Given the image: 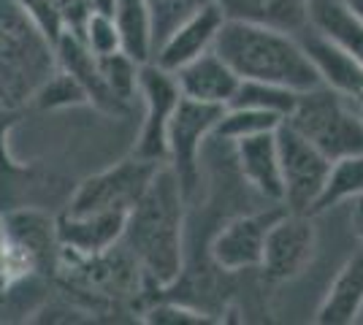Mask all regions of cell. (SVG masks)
Masks as SVG:
<instances>
[{"instance_id": "7402d4cb", "label": "cell", "mask_w": 363, "mask_h": 325, "mask_svg": "<svg viewBox=\"0 0 363 325\" xmlns=\"http://www.w3.org/2000/svg\"><path fill=\"white\" fill-rule=\"evenodd\" d=\"M114 19L122 33V52L138 62H150V25L144 0H114Z\"/></svg>"}, {"instance_id": "7c38bea8", "label": "cell", "mask_w": 363, "mask_h": 325, "mask_svg": "<svg viewBox=\"0 0 363 325\" xmlns=\"http://www.w3.org/2000/svg\"><path fill=\"white\" fill-rule=\"evenodd\" d=\"M174 79H177L182 98H190L198 103H212V106H228L242 81L214 49L198 55L196 60L174 71Z\"/></svg>"}, {"instance_id": "484cf974", "label": "cell", "mask_w": 363, "mask_h": 325, "mask_svg": "<svg viewBox=\"0 0 363 325\" xmlns=\"http://www.w3.org/2000/svg\"><path fill=\"white\" fill-rule=\"evenodd\" d=\"M82 41L87 44L95 57H104L111 52L122 49V33L117 28V19L106 11H90L84 30H82Z\"/></svg>"}, {"instance_id": "5bb4252c", "label": "cell", "mask_w": 363, "mask_h": 325, "mask_svg": "<svg viewBox=\"0 0 363 325\" xmlns=\"http://www.w3.org/2000/svg\"><path fill=\"white\" fill-rule=\"evenodd\" d=\"M128 212H92V215H65L55 225L57 244L74 255L90 258L120 244Z\"/></svg>"}, {"instance_id": "9a60e30c", "label": "cell", "mask_w": 363, "mask_h": 325, "mask_svg": "<svg viewBox=\"0 0 363 325\" xmlns=\"http://www.w3.org/2000/svg\"><path fill=\"white\" fill-rule=\"evenodd\" d=\"M277 130L257 133L233 141L236 163L244 182L269 203H282V176H279V152H277Z\"/></svg>"}, {"instance_id": "8992f818", "label": "cell", "mask_w": 363, "mask_h": 325, "mask_svg": "<svg viewBox=\"0 0 363 325\" xmlns=\"http://www.w3.org/2000/svg\"><path fill=\"white\" fill-rule=\"evenodd\" d=\"M225 106L198 103L190 98H179L168 120L166 133V163L179 176V185L184 195L190 198L201 176V149L203 141L212 136L214 122L220 120Z\"/></svg>"}, {"instance_id": "277c9868", "label": "cell", "mask_w": 363, "mask_h": 325, "mask_svg": "<svg viewBox=\"0 0 363 325\" xmlns=\"http://www.w3.org/2000/svg\"><path fill=\"white\" fill-rule=\"evenodd\" d=\"M285 122L315 144L328 160L363 152V120L358 106L325 84L298 93Z\"/></svg>"}, {"instance_id": "8fae6325", "label": "cell", "mask_w": 363, "mask_h": 325, "mask_svg": "<svg viewBox=\"0 0 363 325\" xmlns=\"http://www.w3.org/2000/svg\"><path fill=\"white\" fill-rule=\"evenodd\" d=\"M223 22H225V14H223L220 3L214 0L209 6H203L201 11H196L190 19H184L179 28L152 52L150 62H155L157 68H163L168 74L179 71L182 65H187L190 60H196L198 55L214 47V38L223 28Z\"/></svg>"}, {"instance_id": "f546056e", "label": "cell", "mask_w": 363, "mask_h": 325, "mask_svg": "<svg viewBox=\"0 0 363 325\" xmlns=\"http://www.w3.org/2000/svg\"><path fill=\"white\" fill-rule=\"evenodd\" d=\"M352 228H355V236L363 241V198H358L352 209Z\"/></svg>"}, {"instance_id": "603a6c76", "label": "cell", "mask_w": 363, "mask_h": 325, "mask_svg": "<svg viewBox=\"0 0 363 325\" xmlns=\"http://www.w3.org/2000/svg\"><path fill=\"white\" fill-rule=\"evenodd\" d=\"M209 3H214V0H144V6H147V25H150L152 52L160 47L184 19H190L196 11H201V8L209 6Z\"/></svg>"}, {"instance_id": "d4e9b609", "label": "cell", "mask_w": 363, "mask_h": 325, "mask_svg": "<svg viewBox=\"0 0 363 325\" xmlns=\"http://www.w3.org/2000/svg\"><path fill=\"white\" fill-rule=\"evenodd\" d=\"M90 98L84 93V87L79 84V79L71 76L68 71H62L60 65L55 68V74L46 79L44 84L35 90L33 103L38 108H62V106H79L87 103Z\"/></svg>"}, {"instance_id": "1f68e13d", "label": "cell", "mask_w": 363, "mask_h": 325, "mask_svg": "<svg viewBox=\"0 0 363 325\" xmlns=\"http://www.w3.org/2000/svg\"><path fill=\"white\" fill-rule=\"evenodd\" d=\"M358 114H361V120H363V106H358Z\"/></svg>"}, {"instance_id": "ba28073f", "label": "cell", "mask_w": 363, "mask_h": 325, "mask_svg": "<svg viewBox=\"0 0 363 325\" xmlns=\"http://www.w3.org/2000/svg\"><path fill=\"white\" fill-rule=\"evenodd\" d=\"M160 163L128 157L117 163L114 169L90 176L71 201L68 215H92V212H130L133 203L144 195L150 187L155 171Z\"/></svg>"}, {"instance_id": "ac0fdd59", "label": "cell", "mask_w": 363, "mask_h": 325, "mask_svg": "<svg viewBox=\"0 0 363 325\" xmlns=\"http://www.w3.org/2000/svg\"><path fill=\"white\" fill-rule=\"evenodd\" d=\"M309 25L363 65V22L350 14L342 0H309Z\"/></svg>"}, {"instance_id": "d6a6232c", "label": "cell", "mask_w": 363, "mask_h": 325, "mask_svg": "<svg viewBox=\"0 0 363 325\" xmlns=\"http://www.w3.org/2000/svg\"><path fill=\"white\" fill-rule=\"evenodd\" d=\"M0 225H3V219H0Z\"/></svg>"}, {"instance_id": "4fadbf2b", "label": "cell", "mask_w": 363, "mask_h": 325, "mask_svg": "<svg viewBox=\"0 0 363 325\" xmlns=\"http://www.w3.org/2000/svg\"><path fill=\"white\" fill-rule=\"evenodd\" d=\"M303 52L309 55V60L315 62L320 79L325 87H331L333 93H339L342 98H347L350 103L363 106V65L358 60H352L342 47H336L333 41H328L325 35H320L318 30L303 33L301 38Z\"/></svg>"}, {"instance_id": "2e32d148", "label": "cell", "mask_w": 363, "mask_h": 325, "mask_svg": "<svg viewBox=\"0 0 363 325\" xmlns=\"http://www.w3.org/2000/svg\"><path fill=\"white\" fill-rule=\"evenodd\" d=\"M225 19L303 35L309 30V0H217Z\"/></svg>"}, {"instance_id": "4316f807", "label": "cell", "mask_w": 363, "mask_h": 325, "mask_svg": "<svg viewBox=\"0 0 363 325\" xmlns=\"http://www.w3.org/2000/svg\"><path fill=\"white\" fill-rule=\"evenodd\" d=\"M16 6H22L30 19L41 28L46 38L52 41V47H55V41L60 38L62 33V22H60V0H14Z\"/></svg>"}, {"instance_id": "30bf717a", "label": "cell", "mask_w": 363, "mask_h": 325, "mask_svg": "<svg viewBox=\"0 0 363 325\" xmlns=\"http://www.w3.org/2000/svg\"><path fill=\"white\" fill-rule=\"evenodd\" d=\"M282 212H285V206L274 203L269 212L242 215L236 217V219H230V222H225L212 241V261L217 263V268H223L228 274L257 268L260 258H263L266 231H269V225Z\"/></svg>"}, {"instance_id": "4dcf8cb0", "label": "cell", "mask_w": 363, "mask_h": 325, "mask_svg": "<svg viewBox=\"0 0 363 325\" xmlns=\"http://www.w3.org/2000/svg\"><path fill=\"white\" fill-rule=\"evenodd\" d=\"M342 3H345V8H347L358 22H363V0H342Z\"/></svg>"}, {"instance_id": "7a4b0ae2", "label": "cell", "mask_w": 363, "mask_h": 325, "mask_svg": "<svg viewBox=\"0 0 363 325\" xmlns=\"http://www.w3.org/2000/svg\"><path fill=\"white\" fill-rule=\"evenodd\" d=\"M212 49L236 71L239 79L269 81L293 93H306L323 84L315 62L303 52L301 41L290 33L225 19Z\"/></svg>"}, {"instance_id": "5b68a950", "label": "cell", "mask_w": 363, "mask_h": 325, "mask_svg": "<svg viewBox=\"0 0 363 325\" xmlns=\"http://www.w3.org/2000/svg\"><path fill=\"white\" fill-rule=\"evenodd\" d=\"M277 152H279V176H282V206L288 212L312 215L320 190L331 169V160L315 144L293 130L285 120L277 127Z\"/></svg>"}, {"instance_id": "9c48e42d", "label": "cell", "mask_w": 363, "mask_h": 325, "mask_svg": "<svg viewBox=\"0 0 363 325\" xmlns=\"http://www.w3.org/2000/svg\"><path fill=\"white\" fill-rule=\"evenodd\" d=\"M138 93L144 95L147 117L141 125V136L133 155L152 163H166V133L168 120L179 103V87L174 74L157 68L155 62H141L138 68Z\"/></svg>"}, {"instance_id": "52a82bcc", "label": "cell", "mask_w": 363, "mask_h": 325, "mask_svg": "<svg viewBox=\"0 0 363 325\" xmlns=\"http://www.w3.org/2000/svg\"><path fill=\"white\" fill-rule=\"evenodd\" d=\"M318 255V228L312 215L282 212L266 231L260 271L269 282H290L301 277Z\"/></svg>"}, {"instance_id": "ffe728a7", "label": "cell", "mask_w": 363, "mask_h": 325, "mask_svg": "<svg viewBox=\"0 0 363 325\" xmlns=\"http://www.w3.org/2000/svg\"><path fill=\"white\" fill-rule=\"evenodd\" d=\"M282 125V117L274 111H263V108L250 106H225L220 120L214 122L212 136L220 141H239L247 136H257V133H269Z\"/></svg>"}, {"instance_id": "6da1fadb", "label": "cell", "mask_w": 363, "mask_h": 325, "mask_svg": "<svg viewBox=\"0 0 363 325\" xmlns=\"http://www.w3.org/2000/svg\"><path fill=\"white\" fill-rule=\"evenodd\" d=\"M184 190L171 166L155 171L150 187L133 203L125 219L120 244L128 249L144 277L155 285H171L182 274L184 233Z\"/></svg>"}, {"instance_id": "cb8c5ba5", "label": "cell", "mask_w": 363, "mask_h": 325, "mask_svg": "<svg viewBox=\"0 0 363 325\" xmlns=\"http://www.w3.org/2000/svg\"><path fill=\"white\" fill-rule=\"evenodd\" d=\"M296 98H298V93H293L288 87L269 84V81H250V79H242L228 106L263 108V111H274V114H279V117L285 120L290 111H293V106H296Z\"/></svg>"}, {"instance_id": "3957f363", "label": "cell", "mask_w": 363, "mask_h": 325, "mask_svg": "<svg viewBox=\"0 0 363 325\" xmlns=\"http://www.w3.org/2000/svg\"><path fill=\"white\" fill-rule=\"evenodd\" d=\"M55 47L14 0H0V108L33 101L55 74Z\"/></svg>"}, {"instance_id": "44dd1931", "label": "cell", "mask_w": 363, "mask_h": 325, "mask_svg": "<svg viewBox=\"0 0 363 325\" xmlns=\"http://www.w3.org/2000/svg\"><path fill=\"white\" fill-rule=\"evenodd\" d=\"M138 68H141V62L133 60L122 49L98 57V71L104 79V87H106L108 98L114 101L117 111L128 106L138 95Z\"/></svg>"}, {"instance_id": "e0dca14e", "label": "cell", "mask_w": 363, "mask_h": 325, "mask_svg": "<svg viewBox=\"0 0 363 325\" xmlns=\"http://www.w3.org/2000/svg\"><path fill=\"white\" fill-rule=\"evenodd\" d=\"M363 309V244L350 255L339 274L333 277L328 293L318 307L315 323L350 325Z\"/></svg>"}, {"instance_id": "f1b7e54d", "label": "cell", "mask_w": 363, "mask_h": 325, "mask_svg": "<svg viewBox=\"0 0 363 325\" xmlns=\"http://www.w3.org/2000/svg\"><path fill=\"white\" fill-rule=\"evenodd\" d=\"M11 282H19V279H16L14 263H11L9 244H6V239H3V233H0V293H6V287H9Z\"/></svg>"}, {"instance_id": "d6986e66", "label": "cell", "mask_w": 363, "mask_h": 325, "mask_svg": "<svg viewBox=\"0 0 363 325\" xmlns=\"http://www.w3.org/2000/svg\"><path fill=\"white\" fill-rule=\"evenodd\" d=\"M358 198H363V152L331 160L325 185H323L318 201L312 206V217L331 209V206H339L345 201H358Z\"/></svg>"}, {"instance_id": "83f0119b", "label": "cell", "mask_w": 363, "mask_h": 325, "mask_svg": "<svg viewBox=\"0 0 363 325\" xmlns=\"http://www.w3.org/2000/svg\"><path fill=\"white\" fill-rule=\"evenodd\" d=\"M147 320H150V323H160V325H168V323H190V325L206 323L203 312L187 309V307H177V304H163V307H155V309L150 312V317H147Z\"/></svg>"}]
</instances>
